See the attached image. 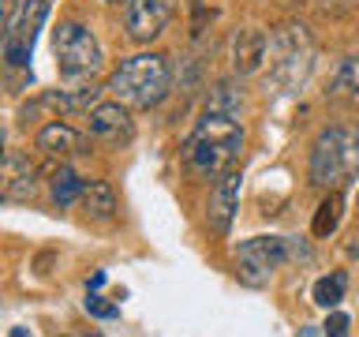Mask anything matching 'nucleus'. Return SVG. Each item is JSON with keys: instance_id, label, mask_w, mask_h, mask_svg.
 Listing matches in <instances>:
<instances>
[{"instance_id": "1", "label": "nucleus", "mask_w": 359, "mask_h": 337, "mask_svg": "<svg viewBox=\"0 0 359 337\" xmlns=\"http://www.w3.org/2000/svg\"><path fill=\"white\" fill-rule=\"evenodd\" d=\"M243 150V124L240 117H224V112H206L195 131L184 143V161L195 176L210 180L229 173L232 161Z\"/></svg>"}, {"instance_id": "2", "label": "nucleus", "mask_w": 359, "mask_h": 337, "mask_svg": "<svg viewBox=\"0 0 359 337\" xmlns=\"http://www.w3.org/2000/svg\"><path fill=\"white\" fill-rule=\"evenodd\" d=\"M105 90L128 109H154L172 94V60L165 53H139L120 60Z\"/></svg>"}, {"instance_id": "3", "label": "nucleus", "mask_w": 359, "mask_h": 337, "mask_svg": "<svg viewBox=\"0 0 359 337\" xmlns=\"http://www.w3.org/2000/svg\"><path fill=\"white\" fill-rule=\"evenodd\" d=\"M314 67V38L303 22H280L269 30V86L296 94Z\"/></svg>"}, {"instance_id": "4", "label": "nucleus", "mask_w": 359, "mask_h": 337, "mask_svg": "<svg viewBox=\"0 0 359 337\" xmlns=\"http://www.w3.org/2000/svg\"><path fill=\"white\" fill-rule=\"evenodd\" d=\"M359 176V135L344 124L325 128L311 150V184L318 191H341Z\"/></svg>"}, {"instance_id": "5", "label": "nucleus", "mask_w": 359, "mask_h": 337, "mask_svg": "<svg viewBox=\"0 0 359 337\" xmlns=\"http://www.w3.org/2000/svg\"><path fill=\"white\" fill-rule=\"evenodd\" d=\"M53 56L56 67L67 83H83V79H94L105 64V53H101L97 34L86 27L83 19H64L60 27L53 30Z\"/></svg>"}, {"instance_id": "6", "label": "nucleus", "mask_w": 359, "mask_h": 337, "mask_svg": "<svg viewBox=\"0 0 359 337\" xmlns=\"http://www.w3.org/2000/svg\"><path fill=\"white\" fill-rule=\"evenodd\" d=\"M288 258H296V244L288 236H251L236 251V277L251 289H262Z\"/></svg>"}, {"instance_id": "7", "label": "nucleus", "mask_w": 359, "mask_h": 337, "mask_svg": "<svg viewBox=\"0 0 359 337\" xmlns=\"http://www.w3.org/2000/svg\"><path fill=\"white\" fill-rule=\"evenodd\" d=\"M49 15V0H22V8L4 22V64L8 72H19V67L30 64L34 53V38H38V27Z\"/></svg>"}, {"instance_id": "8", "label": "nucleus", "mask_w": 359, "mask_h": 337, "mask_svg": "<svg viewBox=\"0 0 359 337\" xmlns=\"http://www.w3.org/2000/svg\"><path fill=\"white\" fill-rule=\"evenodd\" d=\"M172 19L168 0H123V30L135 45H150L165 34Z\"/></svg>"}, {"instance_id": "9", "label": "nucleus", "mask_w": 359, "mask_h": 337, "mask_svg": "<svg viewBox=\"0 0 359 337\" xmlns=\"http://www.w3.org/2000/svg\"><path fill=\"white\" fill-rule=\"evenodd\" d=\"M240 187H243V173L232 165L229 173L217 176V184H213V191H210L206 221L217 236H229V229H232V218H236V210H240Z\"/></svg>"}, {"instance_id": "10", "label": "nucleus", "mask_w": 359, "mask_h": 337, "mask_svg": "<svg viewBox=\"0 0 359 337\" xmlns=\"http://www.w3.org/2000/svg\"><path fill=\"white\" fill-rule=\"evenodd\" d=\"M90 135L109 146H123L131 143L135 124H131V109L123 101H101V105L90 109Z\"/></svg>"}, {"instance_id": "11", "label": "nucleus", "mask_w": 359, "mask_h": 337, "mask_svg": "<svg viewBox=\"0 0 359 337\" xmlns=\"http://www.w3.org/2000/svg\"><path fill=\"white\" fill-rule=\"evenodd\" d=\"M0 195L4 202H30L38 195V168L30 165V157L8 150L4 173H0Z\"/></svg>"}, {"instance_id": "12", "label": "nucleus", "mask_w": 359, "mask_h": 337, "mask_svg": "<svg viewBox=\"0 0 359 337\" xmlns=\"http://www.w3.org/2000/svg\"><path fill=\"white\" fill-rule=\"evenodd\" d=\"M266 56H269V38L258 27H243V30H236V38H232V67L240 75H251L258 72V67L266 64Z\"/></svg>"}, {"instance_id": "13", "label": "nucleus", "mask_w": 359, "mask_h": 337, "mask_svg": "<svg viewBox=\"0 0 359 337\" xmlns=\"http://www.w3.org/2000/svg\"><path fill=\"white\" fill-rule=\"evenodd\" d=\"M83 131H75L72 124L64 120H49L45 128L38 131V150H45L49 157H72V154H83Z\"/></svg>"}, {"instance_id": "14", "label": "nucleus", "mask_w": 359, "mask_h": 337, "mask_svg": "<svg viewBox=\"0 0 359 337\" xmlns=\"http://www.w3.org/2000/svg\"><path fill=\"white\" fill-rule=\"evenodd\" d=\"M79 210H83V218L94 221V225H109L116 218V191H112L109 180H90L83 199H79Z\"/></svg>"}, {"instance_id": "15", "label": "nucleus", "mask_w": 359, "mask_h": 337, "mask_svg": "<svg viewBox=\"0 0 359 337\" xmlns=\"http://www.w3.org/2000/svg\"><path fill=\"white\" fill-rule=\"evenodd\" d=\"M83 191H86V180L79 176L75 168H67V165L56 168V176H53V184H49V195H53V206H56V210L79 206Z\"/></svg>"}, {"instance_id": "16", "label": "nucleus", "mask_w": 359, "mask_h": 337, "mask_svg": "<svg viewBox=\"0 0 359 337\" xmlns=\"http://www.w3.org/2000/svg\"><path fill=\"white\" fill-rule=\"evenodd\" d=\"M341 213H344V195H341V191H325V199L318 202V210H314L311 232L318 236V240L333 236L337 225H341Z\"/></svg>"}, {"instance_id": "17", "label": "nucleus", "mask_w": 359, "mask_h": 337, "mask_svg": "<svg viewBox=\"0 0 359 337\" xmlns=\"http://www.w3.org/2000/svg\"><path fill=\"white\" fill-rule=\"evenodd\" d=\"M206 112H224V117H240L243 112V94L232 83H217L206 98Z\"/></svg>"}, {"instance_id": "18", "label": "nucleus", "mask_w": 359, "mask_h": 337, "mask_svg": "<svg viewBox=\"0 0 359 337\" xmlns=\"http://www.w3.org/2000/svg\"><path fill=\"white\" fill-rule=\"evenodd\" d=\"M333 90H337V98H344L348 105L359 112V56H352V60H344V64H341Z\"/></svg>"}, {"instance_id": "19", "label": "nucleus", "mask_w": 359, "mask_h": 337, "mask_svg": "<svg viewBox=\"0 0 359 337\" xmlns=\"http://www.w3.org/2000/svg\"><path fill=\"white\" fill-rule=\"evenodd\" d=\"M344 285H348L344 274H325V277H318V281H314V303H318V308H325V311H333L337 303L344 300Z\"/></svg>"}, {"instance_id": "20", "label": "nucleus", "mask_w": 359, "mask_h": 337, "mask_svg": "<svg viewBox=\"0 0 359 337\" xmlns=\"http://www.w3.org/2000/svg\"><path fill=\"white\" fill-rule=\"evenodd\" d=\"M86 315H94V319H120V303H109L105 296L90 292L86 296Z\"/></svg>"}, {"instance_id": "21", "label": "nucleus", "mask_w": 359, "mask_h": 337, "mask_svg": "<svg viewBox=\"0 0 359 337\" xmlns=\"http://www.w3.org/2000/svg\"><path fill=\"white\" fill-rule=\"evenodd\" d=\"M322 330H325V337H348V330H352V319H348L344 311H337V308H333Z\"/></svg>"}, {"instance_id": "22", "label": "nucleus", "mask_w": 359, "mask_h": 337, "mask_svg": "<svg viewBox=\"0 0 359 337\" xmlns=\"http://www.w3.org/2000/svg\"><path fill=\"white\" fill-rule=\"evenodd\" d=\"M86 289L90 292H97V289H105V270H94V274L86 277Z\"/></svg>"}, {"instance_id": "23", "label": "nucleus", "mask_w": 359, "mask_h": 337, "mask_svg": "<svg viewBox=\"0 0 359 337\" xmlns=\"http://www.w3.org/2000/svg\"><path fill=\"white\" fill-rule=\"evenodd\" d=\"M8 337H34V333H30V330H11Z\"/></svg>"}, {"instance_id": "24", "label": "nucleus", "mask_w": 359, "mask_h": 337, "mask_svg": "<svg viewBox=\"0 0 359 337\" xmlns=\"http://www.w3.org/2000/svg\"><path fill=\"white\" fill-rule=\"evenodd\" d=\"M109 4H120V0H109Z\"/></svg>"}]
</instances>
